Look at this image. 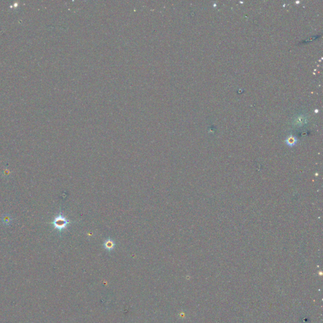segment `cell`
Instances as JSON below:
<instances>
[{
    "instance_id": "obj_1",
    "label": "cell",
    "mask_w": 323,
    "mask_h": 323,
    "mask_svg": "<svg viewBox=\"0 0 323 323\" xmlns=\"http://www.w3.org/2000/svg\"><path fill=\"white\" fill-rule=\"evenodd\" d=\"M69 223V221L66 219L64 216H63L62 215H59L55 218V220L53 221V225L56 229L61 230L66 229Z\"/></svg>"
},
{
    "instance_id": "obj_2",
    "label": "cell",
    "mask_w": 323,
    "mask_h": 323,
    "mask_svg": "<svg viewBox=\"0 0 323 323\" xmlns=\"http://www.w3.org/2000/svg\"><path fill=\"white\" fill-rule=\"evenodd\" d=\"M104 248L108 250V251H111V250L114 249L115 243L111 239H107L104 241Z\"/></svg>"
},
{
    "instance_id": "obj_3",
    "label": "cell",
    "mask_w": 323,
    "mask_h": 323,
    "mask_svg": "<svg viewBox=\"0 0 323 323\" xmlns=\"http://www.w3.org/2000/svg\"><path fill=\"white\" fill-rule=\"evenodd\" d=\"M297 138L295 137H293V136H290V137H288L286 140L287 144L290 147L294 146L297 143Z\"/></svg>"
},
{
    "instance_id": "obj_4",
    "label": "cell",
    "mask_w": 323,
    "mask_h": 323,
    "mask_svg": "<svg viewBox=\"0 0 323 323\" xmlns=\"http://www.w3.org/2000/svg\"><path fill=\"white\" fill-rule=\"evenodd\" d=\"M306 121V119H304V117H302V116H299V117H297L296 120H295V123L297 125H302L303 124V122Z\"/></svg>"
}]
</instances>
